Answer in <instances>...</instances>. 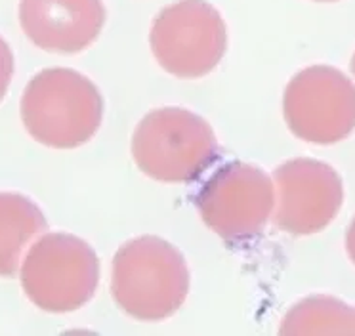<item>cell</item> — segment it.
<instances>
[{
  "instance_id": "cell-4",
  "label": "cell",
  "mask_w": 355,
  "mask_h": 336,
  "mask_svg": "<svg viewBox=\"0 0 355 336\" xmlns=\"http://www.w3.org/2000/svg\"><path fill=\"white\" fill-rule=\"evenodd\" d=\"M100 260L90 244L69 233H48L33 246L21 269L27 298L52 313L75 312L92 300Z\"/></svg>"
},
{
  "instance_id": "cell-9",
  "label": "cell",
  "mask_w": 355,
  "mask_h": 336,
  "mask_svg": "<svg viewBox=\"0 0 355 336\" xmlns=\"http://www.w3.org/2000/svg\"><path fill=\"white\" fill-rule=\"evenodd\" d=\"M19 23L42 50L77 53L100 37L105 6L103 0H21Z\"/></svg>"
},
{
  "instance_id": "cell-14",
  "label": "cell",
  "mask_w": 355,
  "mask_h": 336,
  "mask_svg": "<svg viewBox=\"0 0 355 336\" xmlns=\"http://www.w3.org/2000/svg\"><path fill=\"white\" fill-rule=\"evenodd\" d=\"M349 65H352V73L355 75V53H354V58H352V63H349Z\"/></svg>"
},
{
  "instance_id": "cell-5",
  "label": "cell",
  "mask_w": 355,
  "mask_h": 336,
  "mask_svg": "<svg viewBox=\"0 0 355 336\" xmlns=\"http://www.w3.org/2000/svg\"><path fill=\"white\" fill-rule=\"evenodd\" d=\"M149 44L166 73L178 78H201L225 56L227 27L207 0H178L155 17Z\"/></svg>"
},
{
  "instance_id": "cell-13",
  "label": "cell",
  "mask_w": 355,
  "mask_h": 336,
  "mask_svg": "<svg viewBox=\"0 0 355 336\" xmlns=\"http://www.w3.org/2000/svg\"><path fill=\"white\" fill-rule=\"evenodd\" d=\"M346 251L349 260L355 264V218L349 224V228H347L346 233Z\"/></svg>"
},
{
  "instance_id": "cell-6",
  "label": "cell",
  "mask_w": 355,
  "mask_h": 336,
  "mask_svg": "<svg viewBox=\"0 0 355 336\" xmlns=\"http://www.w3.org/2000/svg\"><path fill=\"white\" fill-rule=\"evenodd\" d=\"M283 115L298 140L315 145L342 142L355 130V84L331 65L302 69L286 84Z\"/></svg>"
},
{
  "instance_id": "cell-7",
  "label": "cell",
  "mask_w": 355,
  "mask_h": 336,
  "mask_svg": "<svg viewBox=\"0 0 355 336\" xmlns=\"http://www.w3.org/2000/svg\"><path fill=\"white\" fill-rule=\"evenodd\" d=\"M275 206V187L262 168L232 160L214 170L197 195L202 221L225 241H250L263 231Z\"/></svg>"
},
{
  "instance_id": "cell-12",
  "label": "cell",
  "mask_w": 355,
  "mask_h": 336,
  "mask_svg": "<svg viewBox=\"0 0 355 336\" xmlns=\"http://www.w3.org/2000/svg\"><path fill=\"white\" fill-rule=\"evenodd\" d=\"M12 75H14V56L10 52V46L0 38V101L8 90Z\"/></svg>"
},
{
  "instance_id": "cell-11",
  "label": "cell",
  "mask_w": 355,
  "mask_h": 336,
  "mask_svg": "<svg viewBox=\"0 0 355 336\" xmlns=\"http://www.w3.org/2000/svg\"><path fill=\"white\" fill-rule=\"evenodd\" d=\"M281 335H355V305L329 294H313L296 302L283 317Z\"/></svg>"
},
{
  "instance_id": "cell-10",
  "label": "cell",
  "mask_w": 355,
  "mask_h": 336,
  "mask_svg": "<svg viewBox=\"0 0 355 336\" xmlns=\"http://www.w3.org/2000/svg\"><path fill=\"white\" fill-rule=\"evenodd\" d=\"M46 228L44 216L31 199L0 193V277L16 274L25 246Z\"/></svg>"
},
{
  "instance_id": "cell-1",
  "label": "cell",
  "mask_w": 355,
  "mask_h": 336,
  "mask_svg": "<svg viewBox=\"0 0 355 336\" xmlns=\"http://www.w3.org/2000/svg\"><path fill=\"white\" fill-rule=\"evenodd\" d=\"M189 269L184 254L161 237L130 239L116 251L111 294L116 305L138 321H162L184 305Z\"/></svg>"
},
{
  "instance_id": "cell-8",
  "label": "cell",
  "mask_w": 355,
  "mask_h": 336,
  "mask_svg": "<svg viewBox=\"0 0 355 336\" xmlns=\"http://www.w3.org/2000/svg\"><path fill=\"white\" fill-rule=\"evenodd\" d=\"M344 187L340 174L323 160L293 159L275 170L273 221L291 235L323 231L340 212Z\"/></svg>"
},
{
  "instance_id": "cell-3",
  "label": "cell",
  "mask_w": 355,
  "mask_h": 336,
  "mask_svg": "<svg viewBox=\"0 0 355 336\" xmlns=\"http://www.w3.org/2000/svg\"><path fill=\"white\" fill-rule=\"evenodd\" d=\"M132 157L149 178L164 183H189L218 159L214 130L184 107H161L147 113L134 130Z\"/></svg>"
},
{
  "instance_id": "cell-15",
  "label": "cell",
  "mask_w": 355,
  "mask_h": 336,
  "mask_svg": "<svg viewBox=\"0 0 355 336\" xmlns=\"http://www.w3.org/2000/svg\"><path fill=\"white\" fill-rule=\"evenodd\" d=\"M315 2H336V0H315Z\"/></svg>"
},
{
  "instance_id": "cell-2",
  "label": "cell",
  "mask_w": 355,
  "mask_h": 336,
  "mask_svg": "<svg viewBox=\"0 0 355 336\" xmlns=\"http://www.w3.org/2000/svg\"><path fill=\"white\" fill-rule=\"evenodd\" d=\"M21 119L40 144L73 149L90 142L100 128L103 98L88 76L73 69H46L25 88Z\"/></svg>"
}]
</instances>
